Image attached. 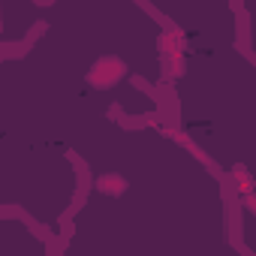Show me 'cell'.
<instances>
[{"instance_id": "6da1fadb", "label": "cell", "mask_w": 256, "mask_h": 256, "mask_svg": "<svg viewBox=\"0 0 256 256\" xmlns=\"http://www.w3.org/2000/svg\"><path fill=\"white\" fill-rule=\"evenodd\" d=\"M120 76H124V64H120L118 58H102V60H96V66H94V72H90V82H94L96 88H108V84H114Z\"/></svg>"}]
</instances>
